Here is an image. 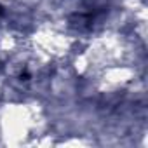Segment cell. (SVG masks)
<instances>
[{"label":"cell","instance_id":"1","mask_svg":"<svg viewBox=\"0 0 148 148\" xmlns=\"http://www.w3.org/2000/svg\"><path fill=\"white\" fill-rule=\"evenodd\" d=\"M2 12H4V9H2V7H0V14H2Z\"/></svg>","mask_w":148,"mask_h":148}]
</instances>
